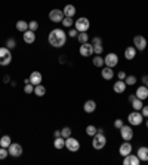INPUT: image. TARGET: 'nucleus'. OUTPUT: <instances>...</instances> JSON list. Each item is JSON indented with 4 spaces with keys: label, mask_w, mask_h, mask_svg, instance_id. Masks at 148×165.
Returning <instances> with one entry per match:
<instances>
[{
    "label": "nucleus",
    "mask_w": 148,
    "mask_h": 165,
    "mask_svg": "<svg viewBox=\"0 0 148 165\" xmlns=\"http://www.w3.org/2000/svg\"><path fill=\"white\" fill-rule=\"evenodd\" d=\"M34 94L37 95V97H43V95L46 94V88L42 85V83H40V85H36L34 86Z\"/></svg>",
    "instance_id": "bb28decb"
},
{
    "label": "nucleus",
    "mask_w": 148,
    "mask_h": 165,
    "mask_svg": "<svg viewBox=\"0 0 148 165\" xmlns=\"http://www.w3.org/2000/svg\"><path fill=\"white\" fill-rule=\"evenodd\" d=\"M65 60H67V58H65V55H61V57H59V63L64 64V63H65Z\"/></svg>",
    "instance_id": "de8ad7c7"
},
{
    "label": "nucleus",
    "mask_w": 148,
    "mask_h": 165,
    "mask_svg": "<svg viewBox=\"0 0 148 165\" xmlns=\"http://www.w3.org/2000/svg\"><path fill=\"white\" fill-rule=\"evenodd\" d=\"M136 52H138V49L135 48V46H127L125 49V58L126 60H135V57H136Z\"/></svg>",
    "instance_id": "aec40b11"
},
{
    "label": "nucleus",
    "mask_w": 148,
    "mask_h": 165,
    "mask_svg": "<svg viewBox=\"0 0 148 165\" xmlns=\"http://www.w3.org/2000/svg\"><path fill=\"white\" fill-rule=\"evenodd\" d=\"M83 110H85L86 113H93V112L96 110V103L93 101V100H87V101L83 104Z\"/></svg>",
    "instance_id": "412c9836"
},
{
    "label": "nucleus",
    "mask_w": 148,
    "mask_h": 165,
    "mask_svg": "<svg viewBox=\"0 0 148 165\" xmlns=\"http://www.w3.org/2000/svg\"><path fill=\"white\" fill-rule=\"evenodd\" d=\"M96 132H98V128L95 125H87V126H86V134H87V136L93 137Z\"/></svg>",
    "instance_id": "7c9ffc66"
},
{
    "label": "nucleus",
    "mask_w": 148,
    "mask_h": 165,
    "mask_svg": "<svg viewBox=\"0 0 148 165\" xmlns=\"http://www.w3.org/2000/svg\"><path fill=\"white\" fill-rule=\"evenodd\" d=\"M135 98H136V97H135V95H133V94H132V95H129V101H133V100H135Z\"/></svg>",
    "instance_id": "8fccbe9b"
},
{
    "label": "nucleus",
    "mask_w": 148,
    "mask_h": 165,
    "mask_svg": "<svg viewBox=\"0 0 148 165\" xmlns=\"http://www.w3.org/2000/svg\"><path fill=\"white\" fill-rule=\"evenodd\" d=\"M17 30L18 31H21V33L27 31V30H28V23H27V21H22V19H19V21L17 23Z\"/></svg>",
    "instance_id": "a878e982"
},
{
    "label": "nucleus",
    "mask_w": 148,
    "mask_h": 165,
    "mask_svg": "<svg viewBox=\"0 0 148 165\" xmlns=\"http://www.w3.org/2000/svg\"><path fill=\"white\" fill-rule=\"evenodd\" d=\"M91 27V23H89V19L86 17H80L76 19V23H74V29L77 30L79 33H83V31H87Z\"/></svg>",
    "instance_id": "20e7f679"
},
{
    "label": "nucleus",
    "mask_w": 148,
    "mask_h": 165,
    "mask_svg": "<svg viewBox=\"0 0 148 165\" xmlns=\"http://www.w3.org/2000/svg\"><path fill=\"white\" fill-rule=\"evenodd\" d=\"M62 12H64V15H65V17L73 18L74 15H76V6H74V5H70V3H68V5L64 6Z\"/></svg>",
    "instance_id": "5701e85b"
},
{
    "label": "nucleus",
    "mask_w": 148,
    "mask_h": 165,
    "mask_svg": "<svg viewBox=\"0 0 148 165\" xmlns=\"http://www.w3.org/2000/svg\"><path fill=\"white\" fill-rule=\"evenodd\" d=\"M6 48H7V49H15V48H17V40L15 39H7L6 40Z\"/></svg>",
    "instance_id": "f704fd0d"
},
{
    "label": "nucleus",
    "mask_w": 148,
    "mask_h": 165,
    "mask_svg": "<svg viewBox=\"0 0 148 165\" xmlns=\"http://www.w3.org/2000/svg\"><path fill=\"white\" fill-rule=\"evenodd\" d=\"M125 82H126V85L129 86H133L135 85V83H136V77H135V76H133V74H127V76H126V79H125Z\"/></svg>",
    "instance_id": "2f4dec72"
},
{
    "label": "nucleus",
    "mask_w": 148,
    "mask_h": 165,
    "mask_svg": "<svg viewBox=\"0 0 148 165\" xmlns=\"http://www.w3.org/2000/svg\"><path fill=\"white\" fill-rule=\"evenodd\" d=\"M123 125H125V124H123V120H121V119H116V120H114V128L120 130Z\"/></svg>",
    "instance_id": "a19ab883"
},
{
    "label": "nucleus",
    "mask_w": 148,
    "mask_h": 165,
    "mask_svg": "<svg viewBox=\"0 0 148 165\" xmlns=\"http://www.w3.org/2000/svg\"><path fill=\"white\" fill-rule=\"evenodd\" d=\"M104 51V48L102 45H96V46H93V54H96V55H101Z\"/></svg>",
    "instance_id": "58836bf2"
},
{
    "label": "nucleus",
    "mask_w": 148,
    "mask_h": 165,
    "mask_svg": "<svg viewBox=\"0 0 148 165\" xmlns=\"http://www.w3.org/2000/svg\"><path fill=\"white\" fill-rule=\"evenodd\" d=\"M67 33L62 29H53L47 36V40L52 48H62L67 43Z\"/></svg>",
    "instance_id": "f257e3e1"
},
{
    "label": "nucleus",
    "mask_w": 148,
    "mask_h": 165,
    "mask_svg": "<svg viewBox=\"0 0 148 165\" xmlns=\"http://www.w3.org/2000/svg\"><path fill=\"white\" fill-rule=\"evenodd\" d=\"M61 136H62L64 138L71 137V128H70V126H64L62 130H61Z\"/></svg>",
    "instance_id": "c9c22d12"
},
{
    "label": "nucleus",
    "mask_w": 148,
    "mask_h": 165,
    "mask_svg": "<svg viewBox=\"0 0 148 165\" xmlns=\"http://www.w3.org/2000/svg\"><path fill=\"white\" fill-rule=\"evenodd\" d=\"M7 152H9V156L19 158L22 155V146L19 143H11V146L7 147Z\"/></svg>",
    "instance_id": "1a4fd4ad"
},
{
    "label": "nucleus",
    "mask_w": 148,
    "mask_h": 165,
    "mask_svg": "<svg viewBox=\"0 0 148 165\" xmlns=\"http://www.w3.org/2000/svg\"><path fill=\"white\" fill-rule=\"evenodd\" d=\"M147 45H148V42H147V39H145L144 36L138 34V36H135V37H133V46L136 48L138 51H145Z\"/></svg>",
    "instance_id": "9d476101"
},
{
    "label": "nucleus",
    "mask_w": 148,
    "mask_h": 165,
    "mask_svg": "<svg viewBox=\"0 0 148 165\" xmlns=\"http://www.w3.org/2000/svg\"><path fill=\"white\" fill-rule=\"evenodd\" d=\"M37 29H39V23H37V21H30L28 30H31V31H37Z\"/></svg>",
    "instance_id": "e433bc0d"
},
{
    "label": "nucleus",
    "mask_w": 148,
    "mask_h": 165,
    "mask_svg": "<svg viewBox=\"0 0 148 165\" xmlns=\"http://www.w3.org/2000/svg\"><path fill=\"white\" fill-rule=\"evenodd\" d=\"M104 64H105L107 67L114 68L119 64V55L114 54V52H108V54L105 55V58H104Z\"/></svg>",
    "instance_id": "423d86ee"
},
{
    "label": "nucleus",
    "mask_w": 148,
    "mask_h": 165,
    "mask_svg": "<svg viewBox=\"0 0 148 165\" xmlns=\"http://www.w3.org/2000/svg\"><path fill=\"white\" fill-rule=\"evenodd\" d=\"M92 45H93V46L102 45V39H101L99 36H95V37H93V40H92Z\"/></svg>",
    "instance_id": "ea45409f"
},
{
    "label": "nucleus",
    "mask_w": 148,
    "mask_h": 165,
    "mask_svg": "<svg viewBox=\"0 0 148 165\" xmlns=\"http://www.w3.org/2000/svg\"><path fill=\"white\" fill-rule=\"evenodd\" d=\"M142 106H144V101H142V100H139V98H135V100L132 101V107H133V110H138V112H141Z\"/></svg>",
    "instance_id": "cd10ccee"
},
{
    "label": "nucleus",
    "mask_w": 148,
    "mask_h": 165,
    "mask_svg": "<svg viewBox=\"0 0 148 165\" xmlns=\"http://www.w3.org/2000/svg\"><path fill=\"white\" fill-rule=\"evenodd\" d=\"M53 137H61V130H57L53 132Z\"/></svg>",
    "instance_id": "09e8293b"
},
{
    "label": "nucleus",
    "mask_w": 148,
    "mask_h": 165,
    "mask_svg": "<svg viewBox=\"0 0 148 165\" xmlns=\"http://www.w3.org/2000/svg\"><path fill=\"white\" fill-rule=\"evenodd\" d=\"M53 146H55V149L61 150L62 147H65V138H64L62 136H61V137H55V140H53Z\"/></svg>",
    "instance_id": "b1692460"
},
{
    "label": "nucleus",
    "mask_w": 148,
    "mask_h": 165,
    "mask_svg": "<svg viewBox=\"0 0 148 165\" xmlns=\"http://www.w3.org/2000/svg\"><path fill=\"white\" fill-rule=\"evenodd\" d=\"M77 40L80 42V45H81V43H86V42H89V34H87V31L79 33V36H77Z\"/></svg>",
    "instance_id": "c756f323"
},
{
    "label": "nucleus",
    "mask_w": 148,
    "mask_h": 165,
    "mask_svg": "<svg viewBox=\"0 0 148 165\" xmlns=\"http://www.w3.org/2000/svg\"><path fill=\"white\" fill-rule=\"evenodd\" d=\"M9 156V152L6 147H0V159H6Z\"/></svg>",
    "instance_id": "4c0bfd02"
},
{
    "label": "nucleus",
    "mask_w": 148,
    "mask_h": 165,
    "mask_svg": "<svg viewBox=\"0 0 148 165\" xmlns=\"http://www.w3.org/2000/svg\"><path fill=\"white\" fill-rule=\"evenodd\" d=\"M135 97L139 98V100H147L148 98V88L145 85H141L136 88V92H135Z\"/></svg>",
    "instance_id": "4468645a"
},
{
    "label": "nucleus",
    "mask_w": 148,
    "mask_h": 165,
    "mask_svg": "<svg viewBox=\"0 0 148 165\" xmlns=\"http://www.w3.org/2000/svg\"><path fill=\"white\" fill-rule=\"evenodd\" d=\"M141 113H142L144 118H148V106H142V109H141Z\"/></svg>",
    "instance_id": "37998d69"
},
{
    "label": "nucleus",
    "mask_w": 148,
    "mask_h": 165,
    "mask_svg": "<svg viewBox=\"0 0 148 165\" xmlns=\"http://www.w3.org/2000/svg\"><path fill=\"white\" fill-rule=\"evenodd\" d=\"M119 131H120L121 138H123L125 141H131L132 138H133V130H132V125H123Z\"/></svg>",
    "instance_id": "6e6552de"
},
{
    "label": "nucleus",
    "mask_w": 148,
    "mask_h": 165,
    "mask_svg": "<svg viewBox=\"0 0 148 165\" xmlns=\"http://www.w3.org/2000/svg\"><path fill=\"white\" fill-rule=\"evenodd\" d=\"M101 76H102V79H105V80H111L114 77V72H113V68L111 67H105L101 70Z\"/></svg>",
    "instance_id": "4be33fe9"
},
{
    "label": "nucleus",
    "mask_w": 148,
    "mask_h": 165,
    "mask_svg": "<svg viewBox=\"0 0 148 165\" xmlns=\"http://www.w3.org/2000/svg\"><path fill=\"white\" fill-rule=\"evenodd\" d=\"M73 24H74L73 18L64 17V19H62V25H64V27H65V29H71V27H73Z\"/></svg>",
    "instance_id": "473e14b6"
},
{
    "label": "nucleus",
    "mask_w": 148,
    "mask_h": 165,
    "mask_svg": "<svg viewBox=\"0 0 148 165\" xmlns=\"http://www.w3.org/2000/svg\"><path fill=\"white\" fill-rule=\"evenodd\" d=\"M119 153L121 155V156H127L129 153H132V144L129 141L121 143V146L119 147Z\"/></svg>",
    "instance_id": "dca6fc26"
},
{
    "label": "nucleus",
    "mask_w": 148,
    "mask_h": 165,
    "mask_svg": "<svg viewBox=\"0 0 148 165\" xmlns=\"http://www.w3.org/2000/svg\"><path fill=\"white\" fill-rule=\"evenodd\" d=\"M145 86H147V88H148V82H147V83H145Z\"/></svg>",
    "instance_id": "603ef678"
},
{
    "label": "nucleus",
    "mask_w": 148,
    "mask_h": 165,
    "mask_svg": "<svg viewBox=\"0 0 148 165\" xmlns=\"http://www.w3.org/2000/svg\"><path fill=\"white\" fill-rule=\"evenodd\" d=\"M64 12L61 11V9H52L51 12H49V19H51L52 23H62L64 19Z\"/></svg>",
    "instance_id": "f8f14e48"
},
{
    "label": "nucleus",
    "mask_w": 148,
    "mask_h": 165,
    "mask_svg": "<svg viewBox=\"0 0 148 165\" xmlns=\"http://www.w3.org/2000/svg\"><path fill=\"white\" fill-rule=\"evenodd\" d=\"M145 126H147V128H148V119H147V122H145Z\"/></svg>",
    "instance_id": "3c124183"
},
{
    "label": "nucleus",
    "mask_w": 148,
    "mask_h": 165,
    "mask_svg": "<svg viewBox=\"0 0 148 165\" xmlns=\"http://www.w3.org/2000/svg\"><path fill=\"white\" fill-rule=\"evenodd\" d=\"M79 52L81 57H91L93 55V45L89 43V42H86V43H81L79 48Z\"/></svg>",
    "instance_id": "9b49d317"
},
{
    "label": "nucleus",
    "mask_w": 148,
    "mask_h": 165,
    "mask_svg": "<svg viewBox=\"0 0 148 165\" xmlns=\"http://www.w3.org/2000/svg\"><path fill=\"white\" fill-rule=\"evenodd\" d=\"M65 147L68 149L70 152H79L80 149V141L77 138H74L73 136L68 137V138H65Z\"/></svg>",
    "instance_id": "0eeeda50"
},
{
    "label": "nucleus",
    "mask_w": 148,
    "mask_h": 165,
    "mask_svg": "<svg viewBox=\"0 0 148 165\" xmlns=\"http://www.w3.org/2000/svg\"><path fill=\"white\" fill-rule=\"evenodd\" d=\"M3 82H5V83H9V82H11V77H9L7 74H5V76H3Z\"/></svg>",
    "instance_id": "a18cd8bd"
},
{
    "label": "nucleus",
    "mask_w": 148,
    "mask_h": 165,
    "mask_svg": "<svg viewBox=\"0 0 148 165\" xmlns=\"http://www.w3.org/2000/svg\"><path fill=\"white\" fill-rule=\"evenodd\" d=\"M141 80H142V83L145 85V83L148 82V76H147V74H144V76H142V79H141Z\"/></svg>",
    "instance_id": "49530a36"
},
{
    "label": "nucleus",
    "mask_w": 148,
    "mask_h": 165,
    "mask_svg": "<svg viewBox=\"0 0 148 165\" xmlns=\"http://www.w3.org/2000/svg\"><path fill=\"white\" fill-rule=\"evenodd\" d=\"M138 158L141 159V162H148V147L147 146H141V147L138 149Z\"/></svg>",
    "instance_id": "6ab92c4d"
},
{
    "label": "nucleus",
    "mask_w": 148,
    "mask_h": 165,
    "mask_svg": "<svg viewBox=\"0 0 148 165\" xmlns=\"http://www.w3.org/2000/svg\"><path fill=\"white\" fill-rule=\"evenodd\" d=\"M127 120H129V125L139 126L144 122V116H142V113H141V112L133 110L132 113H129V116H127Z\"/></svg>",
    "instance_id": "7ed1b4c3"
},
{
    "label": "nucleus",
    "mask_w": 148,
    "mask_h": 165,
    "mask_svg": "<svg viewBox=\"0 0 148 165\" xmlns=\"http://www.w3.org/2000/svg\"><path fill=\"white\" fill-rule=\"evenodd\" d=\"M24 92H25V94H34V85L27 82L25 86H24Z\"/></svg>",
    "instance_id": "72a5a7b5"
},
{
    "label": "nucleus",
    "mask_w": 148,
    "mask_h": 165,
    "mask_svg": "<svg viewBox=\"0 0 148 165\" xmlns=\"http://www.w3.org/2000/svg\"><path fill=\"white\" fill-rule=\"evenodd\" d=\"M92 63H93L95 67H102V66H104V58L101 57V55H95L93 60H92Z\"/></svg>",
    "instance_id": "c85d7f7f"
},
{
    "label": "nucleus",
    "mask_w": 148,
    "mask_h": 165,
    "mask_svg": "<svg viewBox=\"0 0 148 165\" xmlns=\"http://www.w3.org/2000/svg\"><path fill=\"white\" fill-rule=\"evenodd\" d=\"M11 143H12V140H11V137L9 136H3V137H0V147H9L11 146Z\"/></svg>",
    "instance_id": "393cba45"
},
{
    "label": "nucleus",
    "mask_w": 148,
    "mask_h": 165,
    "mask_svg": "<svg viewBox=\"0 0 148 165\" xmlns=\"http://www.w3.org/2000/svg\"><path fill=\"white\" fill-rule=\"evenodd\" d=\"M68 36H70V37H77V36H79V31H77L76 29H71L68 31Z\"/></svg>",
    "instance_id": "79ce46f5"
},
{
    "label": "nucleus",
    "mask_w": 148,
    "mask_h": 165,
    "mask_svg": "<svg viewBox=\"0 0 148 165\" xmlns=\"http://www.w3.org/2000/svg\"><path fill=\"white\" fill-rule=\"evenodd\" d=\"M105 144H107V137L104 136V132H96L92 138V147L95 150H101L105 147Z\"/></svg>",
    "instance_id": "f03ea898"
},
{
    "label": "nucleus",
    "mask_w": 148,
    "mask_h": 165,
    "mask_svg": "<svg viewBox=\"0 0 148 165\" xmlns=\"http://www.w3.org/2000/svg\"><path fill=\"white\" fill-rule=\"evenodd\" d=\"M12 61L11 49H7L6 46L0 48V66H9Z\"/></svg>",
    "instance_id": "39448f33"
},
{
    "label": "nucleus",
    "mask_w": 148,
    "mask_h": 165,
    "mask_svg": "<svg viewBox=\"0 0 148 165\" xmlns=\"http://www.w3.org/2000/svg\"><path fill=\"white\" fill-rule=\"evenodd\" d=\"M30 83H33V85H40L42 83V80H43V76H42V73L40 72H31V74H30Z\"/></svg>",
    "instance_id": "2eb2a0df"
},
{
    "label": "nucleus",
    "mask_w": 148,
    "mask_h": 165,
    "mask_svg": "<svg viewBox=\"0 0 148 165\" xmlns=\"http://www.w3.org/2000/svg\"><path fill=\"white\" fill-rule=\"evenodd\" d=\"M141 159L138 158V155L129 153L127 156H123V165H139Z\"/></svg>",
    "instance_id": "ddd939ff"
},
{
    "label": "nucleus",
    "mask_w": 148,
    "mask_h": 165,
    "mask_svg": "<svg viewBox=\"0 0 148 165\" xmlns=\"http://www.w3.org/2000/svg\"><path fill=\"white\" fill-rule=\"evenodd\" d=\"M22 39H24V42H25V43H28V45L34 43V42H36V31H31V30L24 31Z\"/></svg>",
    "instance_id": "f3484780"
},
{
    "label": "nucleus",
    "mask_w": 148,
    "mask_h": 165,
    "mask_svg": "<svg viewBox=\"0 0 148 165\" xmlns=\"http://www.w3.org/2000/svg\"><path fill=\"white\" fill-rule=\"evenodd\" d=\"M126 88H127V85H126L125 80H117L113 85V89L116 94H123V92L126 91Z\"/></svg>",
    "instance_id": "a211bd4d"
},
{
    "label": "nucleus",
    "mask_w": 148,
    "mask_h": 165,
    "mask_svg": "<svg viewBox=\"0 0 148 165\" xmlns=\"http://www.w3.org/2000/svg\"><path fill=\"white\" fill-rule=\"evenodd\" d=\"M126 76H127V74H126L125 72H119V73H117V77H119V80H125Z\"/></svg>",
    "instance_id": "c03bdc74"
}]
</instances>
